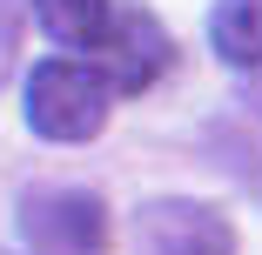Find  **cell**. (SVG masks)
<instances>
[{
    "instance_id": "cell-1",
    "label": "cell",
    "mask_w": 262,
    "mask_h": 255,
    "mask_svg": "<svg viewBox=\"0 0 262 255\" xmlns=\"http://www.w3.org/2000/svg\"><path fill=\"white\" fill-rule=\"evenodd\" d=\"M108 108H115L108 74L94 61H81V54L40 61L27 74V128L40 141H94L108 128Z\"/></svg>"
},
{
    "instance_id": "cell-2",
    "label": "cell",
    "mask_w": 262,
    "mask_h": 255,
    "mask_svg": "<svg viewBox=\"0 0 262 255\" xmlns=\"http://www.w3.org/2000/svg\"><path fill=\"white\" fill-rule=\"evenodd\" d=\"M20 235L34 255H108V208L88 188H27Z\"/></svg>"
},
{
    "instance_id": "cell-3",
    "label": "cell",
    "mask_w": 262,
    "mask_h": 255,
    "mask_svg": "<svg viewBox=\"0 0 262 255\" xmlns=\"http://www.w3.org/2000/svg\"><path fill=\"white\" fill-rule=\"evenodd\" d=\"M81 61H94L101 74H108V87L115 94H141V87H155L168 74V61H175V40L162 34V20H155L148 7H115V20H108V34H101V47L94 54H81Z\"/></svg>"
},
{
    "instance_id": "cell-4",
    "label": "cell",
    "mask_w": 262,
    "mask_h": 255,
    "mask_svg": "<svg viewBox=\"0 0 262 255\" xmlns=\"http://www.w3.org/2000/svg\"><path fill=\"white\" fill-rule=\"evenodd\" d=\"M135 255H235V228L208 201H148L135 215Z\"/></svg>"
},
{
    "instance_id": "cell-5",
    "label": "cell",
    "mask_w": 262,
    "mask_h": 255,
    "mask_svg": "<svg viewBox=\"0 0 262 255\" xmlns=\"http://www.w3.org/2000/svg\"><path fill=\"white\" fill-rule=\"evenodd\" d=\"M34 20H40V34L54 47L94 54L101 34H108V20H115V0H34Z\"/></svg>"
},
{
    "instance_id": "cell-6",
    "label": "cell",
    "mask_w": 262,
    "mask_h": 255,
    "mask_svg": "<svg viewBox=\"0 0 262 255\" xmlns=\"http://www.w3.org/2000/svg\"><path fill=\"white\" fill-rule=\"evenodd\" d=\"M208 40L229 67H262V0H215Z\"/></svg>"
},
{
    "instance_id": "cell-7",
    "label": "cell",
    "mask_w": 262,
    "mask_h": 255,
    "mask_svg": "<svg viewBox=\"0 0 262 255\" xmlns=\"http://www.w3.org/2000/svg\"><path fill=\"white\" fill-rule=\"evenodd\" d=\"M20 40V0H0V81H7V54Z\"/></svg>"
}]
</instances>
